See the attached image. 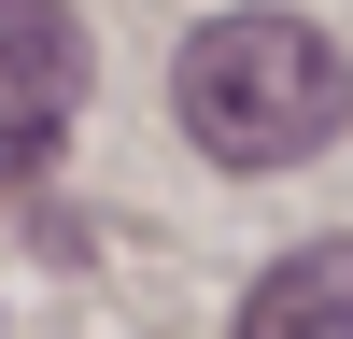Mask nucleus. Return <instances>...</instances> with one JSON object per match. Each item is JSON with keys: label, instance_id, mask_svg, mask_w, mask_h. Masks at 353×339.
I'll list each match as a JSON object with an SVG mask.
<instances>
[{"label": "nucleus", "instance_id": "f03ea898", "mask_svg": "<svg viewBox=\"0 0 353 339\" xmlns=\"http://www.w3.org/2000/svg\"><path fill=\"white\" fill-rule=\"evenodd\" d=\"M71 99H85V28H71V0H0V156L57 141Z\"/></svg>", "mask_w": 353, "mask_h": 339}, {"label": "nucleus", "instance_id": "f257e3e1", "mask_svg": "<svg viewBox=\"0 0 353 339\" xmlns=\"http://www.w3.org/2000/svg\"><path fill=\"white\" fill-rule=\"evenodd\" d=\"M170 113L212 170H297L353 127V56L311 14H212L170 56Z\"/></svg>", "mask_w": 353, "mask_h": 339}, {"label": "nucleus", "instance_id": "7ed1b4c3", "mask_svg": "<svg viewBox=\"0 0 353 339\" xmlns=\"http://www.w3.org/2000/svg\"><path fill=\"white\" fill-rule=\"evenodd\" d=\"M241 339H353V240L283 254V269L241 297Z\"/></svg>", "mask_w": 353, "mask_h": 339}]
</instances>
